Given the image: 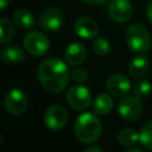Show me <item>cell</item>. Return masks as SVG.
Instances as JSON below:
<instances>
[{
	"label": "cell",
	"instance_id": "cell-11",
	"mask_svg": "<svg viewBox=\"0 0 152 152\" xmlns=\"http://www.w3.org/2000/svg\"><path fill=\"white\" fill-rule=\"evenodd\" d=\"M106 87L110 95L120 97V96L127 95V93L131 89V83H129V80L125 75L113 74L108 77L106 82Z\"/></svg>",
	"mask_w": 152,
	"mask_h": 152
},
{
	"label": "cell",
	"instance_id": "cell-10",
	"mask_svg": "<svg viewBox=\"0 0 152 152\" xmlns=\"http://www.w3.org/2000/svg\"><path fill=\"white\" fill-rule=\"evenodd\" d=\"M108 14L116 23H126L133 15V6L129 0H110Z\"/></svg>",
	"mask_w": 152,
	"mask_h": 152
},
{
	"label": "cell",
	"instance_id": "cell-21",
	"mask_svg": "<svg viewBox=\"0 0 152 152\" xmlns=\"http://www.w3.org/2000/svg\"><path fill=\"white\" fill-rule=\"evenodd\" d=\"M152 90V84L150 83V81L147 80H139L138 82L134 83L133 86V91H134V95L139 99L141 97H146Z\"/></svg>",
	"mask_w": 152,
	"mask_h": 152
},
{
	"label": "cell",
	"instance_id": "cell-20",
	"mask_svg": "<svg viewBox=\"0 0 152 152\" xmlns=\"http://www.w3.org/2000/svg\"><path fill=\"white\" fill-rule=\"evenodd\" d=\"M139 141L145 148L152 151V120L141 127L139 132Z\"/></svg>",
	"mask_w": 152,
	"mask_h": 152
},
{
	"label": "cell",
	"instance_id": "cell-7",
	"mask_svg": "<svg viewBox=\"0 0 152 152\" xmlns=\"http://www.w3.org/2000/svg\"><path fill=\"white\" fill-rule=\"evenodd\" d=\"M63 20L64 14L59 7H49L40 13L38 23L39 26L46 31H57L62 27Z\"/></svg>",
	"mask_w": 152,
	"mask_h": 152
},
{
	"label": "cell",
	"instance_id": "cell-19",
	"mask_svg": "<svg viewBox=\"0 0 152 152\" xmlns=\"http://www.w3.org/2000/svg\"><path fill=\"white\" fill-rule=\"evenodd\" d=\"M118 140L122 146L132 147L135 142L139 141V133H137L133 128H124L119 132Z\"/></svg>",
	"mask_w": 152,
	"mask_h": 152
},
{
	"label": "cell",
	"instance_id": "cell-2",
	"mask_svg": "<svg viewBox=\"0 0 152 152\" xmlns=\"http://www.w3.org/2000/svg\"><path fill=\"white\" fill-rule=\"evenodd\" d=\"M76 138L84 144H91L96 141L102 132V125L99 118L93 113H83L81 114L74 126Z\"/></svg>",
	"mask_w": 152,
	"mask_h": 152
},
{
	"label": "cell",
	"instance_id": "cell-4",
	"mask_svg": "<svg viewBox=\"0 0 152 152\" xmlns=\"http://www.w3.org/2000/svg\"><path fill=\"white\" fill-rule=\"evenodd\" d=\"M24 48L32 56H43L50 48L49 38L39 31H31L24 37Z\"/></svg>",
	"mask_w": 152,
	"mask_h": 152
},
{
	"label": "cell",
	"instance_id": "cell-24",
	"mask_svg": "<svg viewBox=\"0 0 152 152\" xmlns=\"http://www.w3.org/2000/svg\"><path fill=\"white\" fill-rule=\"evenodd\" d=\"M146 17H147V20L152 24V1L147 5V8H146Z\"/></svg>",
	"mask_w": 152,
	"mask_h": 152
},
{
	"label": "cell",
	"instance_id": "cell-23",
	"mask_svg": "<svg viewBox=\"0 0 152 152\" xmlns=\"http://www.w3.org/2000/svg\"><path fill=\"white\" fill-rule=\"evenodd\" d=\"M70 76H71L72 81L77 82V83H83V82L87 81V78H88V72H87V70L83 69V68H75V69L71 71Z\"/></svg>",
	"mask_w": 152,
	"mask_h": 152
},
{
	"label": "cell",
	"instance_id": "cell-1",
	"mask_svg": "<svg viewBox=\"0 0 152 152\" xmlns=\"http://www.w3.org/2000/svg\"><path fill=\"white\" fill-rule=\"evenodd\" d=\"M38 78L44 89L50 93L62 91L70 78L66 64L58 58H48L38 68Z\"/></svg>",
	"mask_w": 152,
	"mask_h": 152
},
{
	"label": "cell",
	"instance_id": "cell-25",
	"mask_svg": "<svg viewBox=\"0 0 152 152\" xmlns=\"http://www.w3.org/2000/svg\"><path fill=\"white\" fill-rule=\"evenodd\" d=\"M82 2H86L88 5H101L103 2H107L108 0H81Z\"/></svg>",
	"mask_w": 152,
	"mask_h": 152
},
{
	"label": "cell",
	"instance_id": "cell-8",
	"mask_svg": "<svg viewBox=\"0 0 152 152\" xmlns=\"http://www.w3.org/2000/svg\"><path fill=\"white\" fill-rule=\"evenodd\" d=\"M119 114L122 119L127 121L138 120L142 114V104L139 97L125 96L119 103Z\"/></svg>",
	"mask_w": 152,
	"mask_h": 152
},
{
	"label": "cell",
	"instance_id": "cell-17",
	"mask_svg": "<svg viewBox=\"0 0 152 152\" xmlns=\"http://www.w3.org/2000/svg\"><path fill=\"white\" fill-rule=\"evenodd\" d=\"M113 99L108 94H99L95 97V101L93 103V109L99 115L108 114L113 108Z\"/></svg>",
	"mask_w": 152,
	"mask_h": 152
},
{
	"label": "cell",
	"instance_id": "cell-15",
	"mask_svg": "<svg viewBox=\"0 0 152 152\" xmlns=\"http://www.w3.org/2000/svg\"><path fill=\"white\" fill-rule=\"evenodd\" d=\"M148 66H150V61L146 56H137L134 57L129 64H128V71H129V75L135 77V78H140L142 77L147 70H148Z\"/></svg>",
	"mask_w": 152,
	"mask_h": 152
},
{
	"label": "cell",
	"instance_id": "cell-22",
	"mask_svg": "<svg viewBox=\"0 0 152 152\" xmlns=\"http://www.w3.org/2000/svg\"><path fill=\"white\" fill-rule=\"evenodd\" d=\"M93 50L99 56H107L110 51V44L106 38L96 37L93 42Z\"/></svg>",
	"mask_w": 152,
	"mask_h": 152
},
{
	"label": "cell",
	"instance_id": "cell-13",
	"mask_svg": "<svg viewBox=\"0 0 152 152\" xmlns=\"http://www.w3.org/2000/svg\"><path fill=\"white\" fill-rule=\"evenodd\" d=\"M64 58L68 64L77 66L82 64L87 58V49L81 43H71L66 46L64 52Z\"/></svg>",
	"mask_w": 152,
	"mask_h": 152
},
{
	"label": "cell",
	"instance_id": "cell-16",
	"mask_svg": "<svg viewBox=\"0 0 152 152\" xmlns=\"http://www.w3.org/2000/svg\"><path fill=\"white\" fill-rule=\"evenodd\" d=\"M13 20L17 24V26H19L23 30H31L36 26V18L30 11L25 8L17 10L13 13Z\"/></svg>",
	"mask_w": 152,
	"mask_h": 152
},
{
	"label": "cell",
	"instance_id": "cell-9",
	"mask_svg": "<svg viewBox=\"0 0 152 152\" xmlns=\"http://www.w3.org/2000/svg\"><path fill=\"white\" fill-rule=\"evenodd\" d=\"M68 121V112L64 107L59 104L50 106L44 114V124L50 129L57 131L63 128Z\"/></svg>",
	"mask_w": 152,
	"mask_h": 152
},
{
	"label": "cell",
	"instance_id": "cell-5",
	"mask_svg": "<svg viewBox=\"0 0 152 152\" xmlns=\"http://www.w3.org/2000/svg\"><path fill=\"white\" fill-rule=\"evenodd\" d=\"M68 104L76 110H83L91 103V94L88 88L83 86H72L68 89L65 95Z\"/></svg>",
	"mask_w": 152,
	"mask_h": 152
},
{
	"label": "cell",
	"instance_id": "cell-3",
	"mask_svg": "<svg viewBox=\"0 0 152 152\" xmlns=\"http://www.w3.org/2000/svg\"><path fill=\"white\" fill-rule=\"evenodd\" d=\"M125 39L128 48L134 52H146L151 48V37L146 27L141 24L128 26L125 33Z\"/></svg>",
	"mask_w": 152,
	"mask_h": 152
},
{
	"label": "cell",
	"instance_id": "cell-12",
	"mask_svg": "<svg viewBox=\"0 0 152 152\" xmlns=\"http://www.w3.org/2000/svg\"><path fill=\"white\" fill-rule=\"evenodd\" d=\"M74 30L81 38L84 39L96 38V36L99 34L97 23L89 17H80L78 19H76L74 24Z\"/></svg>",
	"mask_w": 152,
	"mask_h": 152
},
{
	"label": "cell",
	"instance_id": "cell-14",
	"mask_svg": "<svg viewBox=\"0 0 152 152\" xmlns=\"http://www.w3.org/2000/svg\"><path fill=\"white\" fill-rule=\"evenodd\" d=\"M1 58L5 63L7 64H20L25 61L26 58V55H25V51L18 46V45H11V46H7L2 51H1Z\"/></svg>",
	"mask_w": 152,
	"mask_h": 152
},
{
	"label": "cell",
	"instance_id": "cell-26",
	"mask_svg": "<svg viewBox=\"0 0 152 152\" xmlns=\"http://www.w3.org/2000/svg\"><path fill=\"white\" fill-rule=\"evenodd\" d=\"M83 152H103L101 147L99 146H89L88 148H86Z\"/></svg>",
	"mask_w": 152,
	"mask_h": 152
},
{
	"label": "cell",
	"instance_id": "cell-27",
	"mask_svg": "<svg viewBox=\"0 0 152 152\" xmlns=\"http://www.w3.org/2000/svg\"><path fill=\"white\" fill-rule=\"evenodd\" d=\"M10 0H0V10H5L8 5Z\"/></svg>",
	"mask_w": 152,
	"mask_h": 152
},
{
	"label": "cell",
	"instance_id": "cell-18",
	"mask_svg": "<svg viewBox=\"0 0 152 152\" xmlns=\"http://www.w3.org/2000/svg\"><path fill=\"white\" fill-rule=\"evenodd\" d=\"M15 33V28L13 23L8 18H1L0 19V43L7 44L10 43Z\"/></svg>",
	"mask_w": 152,
	"mask_h": 152
},
{
	"label": "cell",
	"instance_id": "cell-6",
	"mask_svg": "<svg viewBox=\"0 0 152 152\" xmlns=\"http://www.w3.org/2000/svg\"><path fill=\"white\" fill-rule=\"evenodd\" d=\"M6 110L14 116L21 115L27 109V97L20 89H12L6 94L5 97Z\"/></svg>",
	"mask_w": 152,
	"mask_h": 152
},
{
	"label": "cell",
	"instance_id": "cell-28",
	"mask_svg": "<svg viewBox=\"0 0 152 152\" xmlns=\"http://www.w3.org/2000/svg\"><path fill=\"white\" fill-rule=\"evenodd\" d=\"M126 152H141V151H140L139 148H135V147H129Z\"/></svg>",
	"mask_w": 152,
	"mask_h": 152
}]
</instances>
